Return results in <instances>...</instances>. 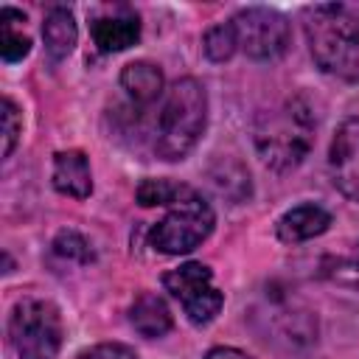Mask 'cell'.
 Here are the masks:
<instances>
[{"mask_svg": "<svg viewBox=\"0 0 359 359\" xmlns=\"http://www.w3.org/2000/svg\"><path fill=\"white\" fill-rule=\"evenodd\" d=\"M306 39L314 62L339 79L359 81V6L320 3L306 8Z\"/></svg>", "mask_w": 359, "mask_h": 359, "instance_id": "1", "label": "cell"}, {"mask_svg": "<svg viewBox=\"0 0 359 359\" xmlns=\"http://www.w3.org/2000/svg\"><path fill=\"white\" fill-rule=\"evenodd\" d=\"M314 115L303 98H286L255 121V149L266 168L286 174L297 168L314 143Z\"/></svg>", "mask_w": 359, "mask_h": 359, "instance_id": "2", "label": "cell"}, {"mask_svg": "<svg viewBox=\"0 0 359 359\" xmlns=\"http://www.w3.org/2000/svg\"><path fill=\"white\" fill-rule=\"evenodd\" d=\"M208 123V95L196 79H180L165 90L157 132H154V151L163 160H182L202 137Z\"/></svg>", "mask_w": 359, "mask_h": 359, "instance_id": "3", "label": "cell"}, {"mask_svg": "<svg viewBox=\"0 0 359 359\" xmlns=\"http://www.w3.org/2000/svg\"><path fill=\"white\" fill-rule=\"evenodd\" d=\"M8 342L20 359H56L62 348V317L50 300H20L8 317Z\"/></svg>", "mask_w": 359, "mask_h": 359, "instance_id": "4", "label": "cell"}, {"mask_svg": "<svg viewBox=\"0 0 359 359\" xmlns=\"http://www.w3.org/2000/svg\"><path fill=\"white\" fill-rule=\"evenodd\" d=\"M213 208L194 191L188 199L171 205V210L151 227L149 244L165 255H182L196 250L213 233Z\"/></svg>", "mask_w": 359, "mask_h": 359, "instance_id": "5", "label": "cell"}, {"mask_svg": "<svg viewBox=\"0 0 359 359\" xmlns=\"http://www.w3.org/2000/svg\"><path fill=\"white\" fill-rule=\"evenodd\" d=\"M163 286L180 300L182 311L194 325H208L224 306V294L213 286V272L199 261H188L165 272Z\"/></svg>", "mask_w": 359, "mask_h": 359, "instance_id": "6", "label": "cell"}, {"mask_svg": "<svg viewBox=\"0 0 359 359\" xmlns=\"http://www.w3.org/2000/svg\"><path fill=\"white\" fill-rule=\"evenodd\" d=\"M233 31H236V42L238 48L250 56V59H278L286 53L289 48V22L283 14L272 11V8H244L230 20Z\"/></svg>", "mask_w": 359, "mask_h": 359, "instance_id": "7", "label": "cell"}, {"mask_svg": "<svg viewBox=\"0 0 359 359\" xmlns=\"http://www.w3.org/2000/svg\"><path fill=\"white\" fill-rule=\"evenodd\" d=\"M328 171L337 191L359 202V118H351L337 129L328 151Z\"/></svg>", "mask_w": 359, "mask_h": 359, "instance_id": "8", "label": "cell"}, {"mask_svg": "<svg viewBox=\"0 0 359 359\" xmlns=\"http://www.w3.org/2000/svg\"><path fill=\"white\" fill-rule=\"evenodd\" d=\"M53 188L73 199H87L93 194V174L87 154L79 149L56 151L53 154Z\"/></svg>", "mask_w": 359, "mask_h": 359, "instance_id": "9", "label": "cell"}, {"mask_svg": "<svg viewBox=\"0 0 359 359\" xmlns=\"http://www.w3.org/2000/svg\"><path fill=\"white\" fill-rule=\"evenodd\" d=\"M331 224V213L323 210L320 205H297L292 210H286L278 224H275V233L283 244H300V241H309L320 233H325Z\"/></svg>", "mask_w": 359, "mask_h": 359, "instance_id": "10", "label": "cell"}, {"mask_svg": "<svg viewBox=\"0 0 359 359\" xmlns=\"http://www.w3.org/2000/svg\"><path fill=\"white\" fill-rule=\"evenodd\" d=\"M93 42L98 45V50L104 53H118L132 48L140 39V20L137 14H107V17H95L93 25Z\"/></svg>", "mask_w": 359, "mask_h": 359, "instance_id": "11", "label": "cell"}, {"mask_svg": "<svg viewBox=\"0 0 359 359\" xmlns=\"http://www.w3.org/2000/svg\"><path fill=\"white\" fill-rule=\"evenodd\" d=\"M129 323L140 337L157 339V337L171 331V311H168V306L160 294L140 292L135 297V303L129 306Z\"/></svg>", "mask_w": 359, "mask_h": 359, "instance_id": "12", "label": "cell"}, {"mask_svg": "<svg viewBox=\"0 0 359 359\" xmlns=\"http://www.w3.org/2000/svg\"><path fill=\"white\" fill-rule=\"evenodd\" d=\"M121 87L135 104H151L163 93V73L151 62H132L121 70Z\"/></svg>", "mask_w": 359, "mask_h": 359, "instance_id": "13", "label": "cell"}, {"mask_svg": "<svg viewBox=\"0 0 359 359\" xmlns=\"http://www.w3.org/2000/svg\"><path fill=\"white\" fill-rule=\"evenodd\" d=\"M42 39H45V50L50 53V59H65L79 39L76 31V20L67 8H50L42 25Z\"/></svg>", "mask_w": 359, "mask_h": 359, "instance_id": "14", "label": "cell"}, {"mask_svg": "<svg viewBox=\"0 0 359 359\" xmlns=\"http://www.w3.org/2000/svg\"><path fill=\"white\" fill-rule=\"evenodd\" d=\"M20 22H25L22 11H17L11 6H6L0 11V53L6 62H20L31 50V39H28V34H22Z\"/></svg>", "mask_w": 359, "mask_h": 359, "instance_id": "15", "label": "cell"}, {"mask_svg": "<svg viewBox=\"0 0 359 359\" xmlns=\"http://www.w3.org/2000/svg\"><path fill=\"white\" fill-rule=\"evenodd\" d=\"M191 194H194V188L180 185V182H171V180H146L137 188V202L143 208H151V205H177L182 199H188Z\"/></svg>", "mask_w": 359, "mask_h": 359, "instance_id": "16", "label": "cell"}, {"mask_svg": "<svg viewBox=\"0 0 359 359\" xmlns=\"http://www.w3.org/2000/svg\"><path fill=\"white\" fill-rule=\"evenodd\" d=\"M202 48H205V56H208L210 62H227V59L238 50L233 25H230V22H219V25H213V28L205 34Z\"/></svg>", "mask_w": 359, "mask_h": 359, "instance_id": "17", "label": "cell"}, {"mask_svg": "<svg viewBox=\"0 0 359 359\" xmlns=\"http://www.w3.org/2000/svg\"><path fill=\"white\" fill-rule=\"evenodd\" d=\"M53 252L62 258H70V261H81V264L93 261V250L87 244V238L79 236L76 230H62L53 241Z\"/></svg>", "mask_w": 359, "mask_h": 359, "instance_id": "18", "label": "cell"}, {"mask_svg": "<svg viewBox=\"0 0 359 359\" xmlns=\"http://www.w3.org/2000/svg\"><path fill=\"white\" fill-rule=\"evenodd\" d=\"M20 129H22V121H20V112L14 107L11 98H3V157H8L14 151V143L20 137Z\"/></svg>", "mask_w": 359, "mask_h": 359, "instance_id": "19", "label": "cell"}, {"mask_svg": "<svg viewBox=\"0 0 359 359\" xmlns=\"http://www.w3.org/2000/svg\"><path fill=\"white\" fill-rule=\"evenodd\" d=\"M79 359H137L135 351L129 345H121V342H104V345H95L90 351H84Z\"/></svg>", "mask_w": 359, "mask_h": 359, "instance_id": "20", "label": "cell"}, {"mask_svg": "<svg viewBox=\"0 0 359 359\" xmlns=\"http://www.w3.org/2000/svg\"><path fill=\"white\" fill-rule=\"evenodd\" d=\"M205 359H250V356L236 351V348H213V351H208Z\"/></svg>", "mask_w": 359, "mask_h": 359, "instance_id": "21", "label": "cell"}, {"mask_svg": "<svg viewBox=\"0 0 359 359\" xmlns=\"http://www.w3.org/2000/svg\"><path fill=\"white\" fill-rule=\"evenodd\" d=\"M342 266H348V272H353L356 275V283H359V244L353 247V258L348 264H342Z\"/></svg>", "mask_w": 359, "mask_h": 359, "instance_id": "22", "label": "cell"}]
</instances>
